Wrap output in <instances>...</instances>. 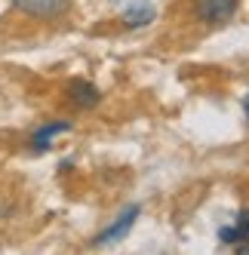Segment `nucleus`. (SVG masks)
Here are the masks:
<instances>
[{
	"label": "nucleus",
	"mask_w": 249,
	"mask_h": 255,
	"mask_svg": "<svg viewBox=\"0 0 249 255\" xmlns=\"http://www.w3.org/2000/svg\"><path fill=\"white\" fill-rule=\"evenodd\" d=\"M237 6L240 0H194V15L203 25H225L228 19H234Z\"/></svg>",
	"instance_id": "nucleus-1"
},
{
	"label": "nucleus",
	"mask_w": 249,
	"mask_h": 255,
	"mask_svg": "<svg viewBox=\"0 0 249 255\" xmlns=\"http://www.w3.org/2000/svg\"><path fill=\"white\" fill-rule=\"evenodd\" d=\"M141 215V206H126L123 209L114 222L105 228L102 234H96V240H93V246H108V243H117V240H123V237H126L129 231H132V225H135V218Z\"/></svg>",
	"instance_id": "nucleus-2"
},
{
	"label": "nucleus",
	"mask_w": 249,
	"mask_h": 255,
	"mask_svg": "<svg viewBox=\"0 0 249 255\" xmlns=\"http://www.w3.org/2000/svg\"><path fill=\"white\" fill-rule=\"evenodd\" d=\"M12 6L31 19H59L71 9V0H12Z\"/></svg>",
	"instance_id": "nucleus-3"
},
{
	"label": "nucleus",
	"mask_w": 249,
	"mask_h": 255,
	"mask_svg": "<svg viewBox=\"0 0 249 255\" xmlns=\"http://www.w3.org/2000/svg\"><path fill=\"white\" fill-rule=\"evenodd\" d=\"M157 19V6L151 0H132V3L120 12V22L126 28H148Z\"/></svg>",
	"instance_id": "nucleus-4"
},
{
	"label": "nucleus",
	"mask_w": 249,
	"mask_h": 255,
	"mask_svg": "<svg viewBox=\"0 0 249 255\" xmlns=\"http://www.w3.org/2000/svg\"><path fill=\"white\" fill-rule=\"evenodd\" d=\"M68 99H71V105H77L86 111V108H96L102 102V93L90 80H71L68 83Z\"/></svg>",
	"instance_id": "nucleus-5"
},
{
	"label": "nucleus",
	"mask_w": 249,
	"mask_h": 255,
	"mask_svg": "<svg viewBox=\"0 0 249 255\" xmlns=\"http://www.w3.org/2000/svg\"><path fill=\"white\" fill-rule=\"evenodd\" d=\"M68 129H71V123H65V120H56V123H46V126H40V129L31 135L34 151H46L49 144H52V138H56V135H62V132H68Z\"/></svg>",
	"instance_id": "nucleus-6"
},
{
	"label": "nucleus",
	"mask_w": 249,
	"mask_h": 255,
	"mask_svg": "<svg viewBox=\"0 0 249 255\" xmlns=\"http://www.w3.org/2000/svg\"><path fill=\"white\" fill-rule=\"evenodd\" d=\"M219 240H222V243H228V246H240L246 237H243V231L234 225V228H222V231H219Z\"/></svg>",
	"instance_id": "nucleus-7"
},
{
	"label": "nucleus",
	"mask_w": 249,
	"mask_h": 255,
	"mask_svg": "<svg viewBox=\"0 0 249 255\" xmlns=\"http://www.w3.org/2000/svg\"><path fill=\"white\" fill-rule=\"evenodd\" d=\"M237 228L243 231V237L249 240V209H240L237 212Z\"/></svg>",
	"instance_id": "nucleus-8"
},
{
	"label": "nucleus",
	"mask_w": 249,
	"mask_h": 255,
	"mask_svg": "<svg viewBox=\"0 0 249 255\" xmlns=\"http://www.w3.org/2000/svg\"><path fill=\"white\" fill-rule=\"evenodd\" d=\"M243 111H246V117H249V96L243 99Z\"/></svg>",
	"instance_id": "nucleus-9"
},
{
	"label": "nucleus",
	"mask_w": 249,
	"mask_h": 255,
	"mask_svg": "<svg viewBox=\"0 0 249 255\" xmlns=\"http://www.w3.org/2000/svg\"><path fill=\"white\" fill-rule=\"evenodd\" d=\"M237 255H249V246H240V249H237Z\"/></svg>",
	"instance_id": "nucleus-10"
}]
</instances>
